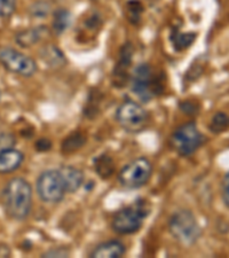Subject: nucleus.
Wrapping results in <instances>:
<instances>
[{"label":"nucleus","instance_id":"f257e3e1","mask_svg":"<svg viewBox=\"0 0 229 258\" xmlns=\"http://www.w3.org/2000/svg\"><path fill=\"white\" fill-rule=\"evenodd\" d=\"M2 202L7 216L14 220H24L30 215L32 188L23 178H13L2 193Z\"/></svg>","mask_w":229,"mask_h":258},{"label":"nucleus","instance_id":"f03ea898","mask_svg":"<svg viewBox=\"0 0 229 258\" xmlns=\"http://www.w3.org/2000/svg\"><path fill=\"white\" fill-rule=\"evenodd\" d=\"M151 208L148 201L139 199L131 205L116 212L111 220V228L122 235L136 233L142 227L145 218L150 214Z\"/></svg>","mask_w":229,"mask_h":258},{"label":"nucleus","instance_id":"7ed1b4c3","mask_svg":"<svg viewBox=\"0 0 229 258\" xmlns=\"http://www.w3.org/2000/svg\"><path fill=\"white\" fill-rule=\"evenodd\" d=\"M169 231L178 242L193 245L202 236V228L195 215L188 209L174 212L169 219Z\"/></svg>","mask_w":229,"mask_h":258},{"label":"nucleus","instance_id":"20e7f679","mask_svg":"<svg viewBox=\"0 0 229 258\" xmlns=\"http://www.w3.org/2000/svg\"><path fill=\"white\" fill-rule=\"evenodd\" d=\"M205 141V136L198 130L197 124L191 120L182 124L172 133L170 144L179 155L188 157L196 153Z\"/></svg>","mask_w":229,"mask_h":258},{"label":"nucleus","instance_id":"39448f33","mask_svg":"<svg viewBox=\"0 0 229 258\" xmlns=\"http://www.w3.org/2000/svg\"><path fill=\"white\" fill-rule=\"evenodd\" d=\"M116 120L125 131L137 133L148 126L150 116L140 103L127 100L118 107L116 111Z\"/></svg>","mask_w":229,"mask_h":258},{"label":"nucleus","instance_id":"423d86ee","mask_svg":"<svg viewBox=\"0 0 229 258\" xmlns=\"http://www.w3.org/2000/svg\"><path fill=\"white\" fill-rule=\"evenodd\" d=\"M152 164L147 157H137L120 170L118 174L119 184L124 188L137 189L150 180Z\"/></svg>","mask_w":229,"mask_h":258},{"label":"nucleus","instance_id":"0eeeda50","mask_svg":"<svg viewBox=\"0 0 229 258\" xmlns=\"http://www.w3.org/2000/svg\"><path fill=\"white\" fill-rule=\"evenodd\" d=\"M37 193L41 201L56 205L64 199L65 185L61 173L57 170H46L37 179Z\"/></svg>","mask_w":229,"mask_h":258},{"label":"nucleus","instance_id":"6e6552de","mask_svg":"<svg viewBox=\"0 0 229 258\" xmlns=\"http://www.w3.org/2000/svg\"><path fill=\"white\" fill-rule=\"evenodd\" d=\"M0 63L10 73L22 77H31L38 69L32 57L12 47H0Z\"/></svg>","mask_w":229,"mask_h":258},{"label":"nucleus","instance_id":"1a4fd4ad","mask_svg":"<svg viewBox=\"0 0 229 258\" xmlns=\"http://www.w3.org/2000/svg\"><path fill=\"white\" fill-rule=\"evenodd\" d=\"M154 74L148 63H141L136 67L131 76V89L142 102H149L155 98L152 91Z\"/></svg>","mask_w":229,"mask_h":258},{"label":"nucleus","instance_id":"9d476101","mask_svg":"<svg viewBox=\"0 0 229 258\" xmlns=\"http://www.w3.org/2000/svg\"><path fill=\"white\" fill-rule=\"evenodd\" d=\"M133 53H134V47L132 43L127 41L119 49L117 63L114 67L111 75V83L112 86L117 89H123L127 85L130 81V68L133 60Z\"/></svg>","mask_w":229,"mask_h":258},{"label":"nucleus","instance_id":"9b49d317","mask_svg":"<svg viewBox=\"0 0 229 258\" xmlns=\"http://www.w3.org/2000/svg\"><path fill=\"white\" fill-rule=\"evenodd\" d=\"M49 33H51V30H49L48 27L37 26L16 33L15 41L19 46L23 48H29L33 46V45L40 43L45 38H47Z\"/></svg>","mask_w":229,"mask_h":258},{"label":"nucleus","instance_id":"f8f14e48","mask_svg":"<svg viewBox=\"0 0 229 258\" xmlns=\"http://www.w3.org/2000/svg\"><path fill=\"white\" fill-rule=\"evenodd\" d=\"M63 179L66 193H74L84 184V172L72 165H63L59 169Z\"/></svg>","mask_w":229,"mask_h":258},{"label":"nucleus","instance_id":"ddd939ff","mask_svg":"<svg viewBox=\"0 0 229 258\" xmlns=\"http://www.w3.org/2000/svg\"><path fill=\"white\" fill-rule=\"evenodd\" d=\"M126 252L125 244L118 240H110L100 243L90 253L91 258H119Z\"/></svg>","mask_w":229,"mask_h":258},{"label":"nucleus","instance_id":"4468645a","mask_svg":"<svg viewBox=\"0 0 229 258\" xmlns=\"http://www.w3.org/2000/svg\"><path fill=\"white\" fill-rule=\"evenodd\" d=\"M24 160V155L15 148L0 151V173H10L18 170Z\"/></svg>","mask_w":229,"mask_h":258},{"label":"nucleus","instance_id":"2eb2a0df","mask_svg":"<svg viewBox=\"0 0 229 258\" xmlns=\"http://www.w3.org/2000/svg\"><path fill=\"white\" fill-rule=\"evenodd\" d=\"M40 59L53 69H59L66 64L64 54L55 45H47L41 48Z\"/></svg>","mask_w":229,"mask_h":258},{"label":"nucleus","instance_id":"dca6fc26","mask_svg":"<svg viewBox=\"0 0 229 258\" xmlns=\"http://www.w3.org/2000/svg\"><path fill=\"white\" fill-rule=\"evenodd\" d=\"M197 38L196 32H182L180 29L172 28L170 35V40L172 43L173 47L178 52H182L185 49L189 48L195 43Z\"/></svg>","mask_w":229,"mask_h":258},{"label":"nucleus","instance_id":"f3484780","mask_svg":"<svg viewBox=\"0 0 229 258\" xmlns=\"http://www.w3.org/2000/svg\"><path fill=\"white\" fill-rule=\"evenodd\" d=\"M87 138L84 133L81 131H74L70 133L69 136H66L64 140L62 141L61 151L64 155H70V154L76 153L79 149L84 147Z\"/></svg>","mask_w":229,"mask_h":258},{"label":"nucleus","instance_id":"a211bd4d","mask_svg":"<svg viewBox=\"0 0 229 258\" xmlns=\"http://www.w3.org/2000/svg\"><path fill=\"white\" fill-rule=\"evenodd\" d=\"M94 170L101 179H109L115 172V161L110 155L103 153L94 159Z\"/></svg>","mask_w":229,"mask_h":258},{"label":"nucleus","instance_id":"6ab92c4d","mask_svg":"<svg viewBox=\"0 0 229 258\" xmlns=\"http://www.w3.org/2000/svg\"><path fill=\"white\" fill-rule=\"evenodd\" d=\"M102 100L103 94L98 89L92 90L89 94V98H87L83 115L89 119H94L99 115L100 109H101Z\"/></svg>","mask_w":229,"mask_h":258},{"label":"nucleus","instance_id":"aec40b11","mask_svg":"<svg viewBox=\"0 0 229 258\" xmlns=\"http://www.w3.org/2000/svg\"><path fill=\"white\" fill-rule=\"evenodd\" d=\"M71 24V13L65 8H59L53 15L52 30L55 35L60 36L66 31Z\"/></svg>","mask_w":229,"mask_h":258},{"label":"nucleus","instance_id":"412c9836","mask_svg":"<svg viewBox=\"0 0 229 258\" xmlns=\"http://www.w3.org/2000/svg\"><path fill=\"white\" fill-rule=\"evenodd\" d=\"M143 12L144 7L140 0H128L125 5V15L132 26H139Z\"/></svg>","mask_w":229,"mask_h":258},{"label":"nucleus","instance_id":"4be33fe9","mask_svg":"<svg viewBox=\"0 0 229 258\" xmlns=\"http://www.w3.org/2000/svg\"><path fill=\"white\" fill-rule=\"evenodd\" d=\"M209 130L213 135H220L229 130V116L226 113L219 111L213 117L211 118L209 123Z\"/></svg>","mask_w":229,"mask_h":258},{"label":"nucleus","instance_id":"5701e85b","mask_svg":"<svg viewBox=\"0 0 229 258\" xmlns=\"http://www.w3.org/2000/svg\"><path fill=\"white\" fill-rule=\"evenodd\" d=\"M51 12V5L47 2L39 0V2L33 3L29 10V15L30 18L35 20H43L46 19Z\"/></svg>","mask_w":229,"mask_h":258},{"label":"nucleus","instance_id":"b1692460","mask_svg":"<svg viewBox=\"0 0 229 258\" xmlns=\"http://www.w3.org/2000/svg\"><path fill=\"white\" fill-rule=\"evenodd\" d=\"M102 27V18L98 12H93L91 13L83 22V29L85 31H89L92 33L98 32Z\"/></svg>","mask_w":229,"mask_h":258},{"label":"nucleus","instance_id":"393cba45","mask_svg":"<svg viewBox=\"0 0 229 258\" xmlns=\"http://www.w3.org/2000/svg\"><path fill=\"white\" fill-rule=\"evenodd\" d=\"M18 0H0V18H11L15 12Z\"/></svg>","mask_w":229,"mask_h":258},{"label":"nucleus","instance_id":"a878e982","mask_svg":"<svg viewBox=\"0 0 229 258\" xmlns=\"http://www.w3.org/2000/svg\"><path fill=\"white\" fill-rule=\"evenodd\" d=\"M179 108L187 116H196L199 113V105L193 100H183L179 103Z\"/></svg>","mask_w":229,"mask_h":258},{"label":"nucleus","instance_id":"bb28decb","mask_svg":"<svg viewBox=\"0 0 229 258\" xmlns=\"http://www.w3.org/2000/svg\"><path fill=\"white\" fill-rule=\"evenodd\" d=\"M204 63H201V62L197 61V64L196 63H193V66L190 67V69L187 72L186 77L188 78L189 82H194L196 81L197 78L201 76L204 72Z\"/></svg>","mask_w":229,"mask_h":258},{"label":"nucleus","instance_id":"cd10ccee","mask_svg":"<svg viewBox=\"0 0 229 258\" xmlns=\"http://www.w3.org/2000/svg\"><path fill=\"white\" fill-rule=\"evenodd\" d=\"M70 256V250L66 248H53V249H49L46 252H44L41 257L44 258H56V257H69Z\"/></svg>","mask_w":229,"mask_h":258},{"label":"nucleus","instance_id":"c85d7f7f","mask_svg":"<svg viewBox=\"0 0 229 258\" xmlns=\"http://www.w3.org/2000/svg\"><path fill=\"white\" fill-rule=\"evenodd\" d=\"M15 145V137L11 133H0V151L12 148Z\"/></svg>","mask_w":229,"mask_h":258},{"label":"nucleus","instance_id":"c756f323","mask_svg":"<svg viewBox=\"0 0 229 258\" xmlns=\"http://www.w3.org/2000/svg\"><path fill=\"white\" fill-rule=\"evenodd\" d=\"M221 198L222 201L229 209V171L224 174L221 182Z\"/></svg>","mask_w":229,"mask_h":258},{"label":"nucleus","instance_id":"7c9ffc66","mask_svg":"<svg viewBox=\"0 0 229 258\" xmlns=\"http://www.w3.org/2000/svg\"><path fill=\"white\" fill-rule=\"evenodd\" d=\"M36 151L38 152H48L49 149H52V141L48 138H40L36 141L35 144Z\"/></svg>","mask_w":229,"mask_h":258},{"label":"nucleus","instance_id":"2f4dec72","mask_svg":"<svg viewBox=\"0 0 229 258\" xmlns=\"http://www.w3.org/2000/svg\"><path fill=\"white\" fill-rule=\"evenodd\" d=\"M0 98H2V92H0Z\"/></svg>","mask_w":229,"mask_h":258}]
</instances>
